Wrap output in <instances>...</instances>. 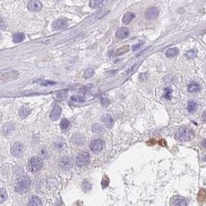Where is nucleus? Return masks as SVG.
Listing matches in <instances>:
<instances>
[{
	"instance_id": "nucleus-10",
	"label": "nucleus",
	"mask_w": 206,
	"mask_h": 206,
	"mask_svg": "<svg viewBox=\"0 0 206 206\" xmlns=\"http://www.w3.org/2000/svg\"><path fill=\"white\" fill-rule=\"evenodd\" d=\"M159 15V10L157 7H151L146 10V13H145V17L147 20H154L157 18Z\"/></svg>"
},
{
	"instance_id": "nucleus-4",
	"label": "nucleus",
	"mask_w": 206,
	"mask_h": 206,
	"mask_svg": "<svg viewBox=\"0 0 206 206\" xmlns=\"http://www.w3.org/2000/svg\"><path fill=\"white\" fill-rule=\"evenodd\" d=\"M89 154L87 152H82L76 157L75 163L78 167H84L89 163Z\"/></svg>"
},
{
	"instance_id": "nucleus-13",
	"label": "nucleus",
	"mask_w": 206,
	"mask_h": 206,
	"mask_svg": "<svg viewBox=\"0 0 206 206\" xmlns=\"http://www.w3.org/2000/svg\"><path fill=\"white\" fill-rule=\"evenodd\" d=\"M61 112H62L61 108H60L59 105H55L54 108H53L52 111H51L50 117H51V119L54 120V121L57 120L59 118H60V115H61Z\"/></svg>"
},
{
	"instance_id": "nucleus-8",
	"label": "nucleus",
	"mask_w": 206,
	"mask_h": 206,
	"mask_svg": "<svg viewBox=\"0 0 206 206\" xmlns=\"http://www.w3.org/2000/svg\"><path fill=\"white\" fill-rule=\"evenodd\" d=\"M170 206H188L187 200L181 196H174L171 199Z\"/></svg>"
},
{
	"instance_id": "nucleus-29",
	"label": "nucleus",
	"mask_w": 206,
	"mask_h": 206,
	"mask_svg": "<svg viewBox=\"0 0 206 206\" xmlns=\"http://www.w3.org/2000/svg\"><path fill=\"white\" fill-rule=\"evenodd\" d=\"M7 199V193L3 188H0V202H3Z\"/></svg>"
},
{
	"instance_id": "nucleus-9",
	"label": "nucleus",
	"mask_w": 206,
	"mask_h": 206,
	"mask_svg": "<svg viewBox=\"0 0 206 206\" xmlns=\"http://www.w3.org/2000/svg\"><path fill=\"white\" fill-rule=\"evenodd\" d=\"M68 26V20L65 18H60L53 23V27L55 29L60 30L66 28Z\"/></svg>"
},
{
	"instance_id": "nucleus-31",
	"label": "nucleus",
	"mask_w": 206,
	"mask_h": 206,
	"mask_svg": "<svg viewBox=\"0 0 206 206\" xmlns=\"http://www.w3.org/2000/svg\"><path fill=\"white\" fill-rule=\"evenodd\" d=\"M93 73H94V71H93L92 69H91V68H88V69H86L85 71L84 77H85V78H91L92 76L93 75Z\"/></svg>"
},
{
	"instance_id": "nucleus-2",
	"label": "nucleus",
	"mask_w": 206,
	"mask_h": 206,
	"mask_svg": "<svg viewBox=\"0 0 206 206\" xmlns=\"http://www.w3.org/2000/svg\"><path fill=\"white\" fill-rule=\"evenodd\" d=\"M30 187V181L27 177H22L17 181L15 189L19 193H26Z\"/></svg>"
},
{
	"instance_id": "nucleus-26",
	"label": "nucleus",
	"mask_w": 206,
	"mask_h": 206,
	"mask_svg": "<svg viewBox=\"0 0 206 206\" xmlns=\"http://www.w3.org/2000/svg\"><path fill=\"white\" fill-rule=\"evenodd\" d=\"M129 51V46L126 45V46H123L122 47L119 48L116 51H115V56H119L122 54H124L127 53Z\"/></svg>"
},
{
	"instance_id": "nucleus-20",
	"label": "nucleus",
	"mask_w": 206,
	"mask_h": 206,
	"mask_svg": "<svg viewBox=\"0 0 206 206\" xmlns=\"http://www.w3.org/2000/svg\"><path fill=\"white\" fill-rule=\"evenodd\" d=\"M188 92L190 93H197L199 92H200L201 90V86L196 82H193V83H191L189 85H188Z\"/></svg>"
},
{
	"instance_id": "nucleus-23",
	"label": "nucleus",
	"mask_w": 206,
	"mask_h": 206,
	"mask_svg": "<svg viewBox=\"0 0 206 206\" xmlns=\"http://www.w3.org/2000/svg\"><path fill=\"white\" fill-rule=\"evenodd\" d=\"M92 131L96 134H102L105 132V129L102 125L97 123L92 126Z\"/></svg>"
},
{
	"instance_id": "nucleus-16",
	"label": "nucleus",
	"mask_w": 206,
	"mask_h": 206,
	"mask_svg": "<svg viewBox=\"0 0 206 206\" xmlns=\"http://www.w3.org/2000/svg\"><path fill=\"white\" fill-rule=\"evenodd\" d=\"M198 107H199L198 102L194 100H191L188 103V107H187V109H188V111L189 113H194V112H195L196 111H197Z\"/></svg>"
},
{
	"instance_id": "nucleus-21",
	"label": "nucleus",
	"mask_w": 206,
	"mask_h": 206,
	"mask_svg": "<svg viewBox=\"0 0 206 206\" xmlns=\"http://www.w3.org/2000/svg\"><path fill=\"white\" fill-rule=\"evenodd\" d=\"M105 2V0H90L89 6L92 9H98L102 7Z\"/></svg>"
},
{
	"instance_id": "nucleus-15",
	"label": "nucleus",
	"mask_w": 206,
	"mask_h": 206,
	"mask_svg": "<svg viewBox=\"0 0 206 206\" xmlns=\"http://www.w3.org/2000/svg\"><path fill=\"white\" fill-rule=\"evenodd\" d=\"M129 30L127 28L125 27H121L117 30L116 34H115V37L119 39H125L126 37H129Z\"/></svg>"
},
{
	"instance_id": "nucleus-36",
	"label": "nucleus",
	"mask_w": 206,
	"mask_h": 206,
	"mask_svg": "<svg viewBox=\"0 0 206 206\" xmlns=\"http://www.w3.org/2000/svg\"><path fill=\"white\" fill-rule=\"evenodd\" d=\"M201 162H202V163H204L206 164V152L203 153L201 156Z\"/></svg>"
},
{
	"instance_id": "nucleus-12",
	"label": "nucleus",
	"mask_w": 206,
	"mask_h": 206,
	"mask_svg": "<svg viewBox=\"0 0 206 206\" xmlns=\"http://www.w3.org/2000/svg\"><path fill=\"white\" fill-rule=\"evenodd\" d=\"M72 160L71 158H70L69 157H65L60 160V167L62 170H67L71 169V167H72Z\"/></svg>"
},
{
	"instance_id": "nucleus-32",
	"label": "nucleus",
	"mask_w": 206,
	"mask_h": 206,
	"mask_svg": "<svg viewBox=\"0 0 206 206\" xmlns=\"http://www.w3.org/2000/svg\"><path fill=\"white\" fill-rule=\"evenodd\" d=\"M39 154H40V158L45 159L47 157L48 153L45 149H41V150H40V153H39Z\"/></svg>"
},
{
	"instance_id": "nucleus-37",
	"label": "nucleus",
	"mask_w": 206,
	"mask_h": 206,
	"mask_svg": "<svg viewBox=\"0 0 206 206\" xmlns=\"http://www.w3.org/2000/svg\"><path fill=\"white\" fill-rule=\"evenodd\" d=\"M6 23H5L4 21L0 18V29H6Z\"/></svg>"
},
{
	"instance_id": "nucleus-11",
	"label": "nucleus",
	"mask_w": 206,
	"mask_h": 206,
	"mask_svg": "<svg viewBox=\"0 0 206 206\" xmlns=\"http://www.w3.org/2000/svg\"><path fill=\"white\" fill-rule=\"evenodd\" d=\"M28 9L33 12H40L42 9V3L39 0H31L28 3Z\"/></svg>"
},
{
	"instance_id": "nucleus-7",
	"label": "nucleus",
	"mask_w": 206,
	"mask_h": 206,
	"mask_svg": "<svg viewBox=\"0 0 206 206\" xmlns=\"http://www.w3.org/2000/svg\"><path fill=\"white\" fill-rule=\"evenodd\" d=\"M23 146L20 143H14L13 146L11 148V153L14 157H20L23 154Z\"/></svg>"
},
{
	"instance_id": "nucleus-19",
	"label": "nucleus",
	"mask_w": 206,
	"mask_h": 206,
	"mask_svg": "<svg viewBox=\"0 0 206 206\" xmlns=\"http://www.w3.org/2000/svg\"><path fill=\"white\" fill-rule=\"evenodd\" d=\"M12 130H13V126L11 123H7V124L4 125L2 129V132L5 137H8L12 132Z\"/></svg>"
},
{
	"instance_id": "nucleus-1",
	"label": "nucleus",
	"mask_w": 206,
	"mask_h": 206,
	"mask_svg": "<svg viewBox=\"0 0 206 206\" xmlns=\"http://www.w3.org/2000/svg\"><path fill=\"white\" fill-rule=\"evenodd\" d=\"M195 132L188 126H181L175 133V138L180 142H188L194 139Z\"/></svg>"
},
{
	"instance_id": "nucleus-33",
	"label": "nucleus",
	"mask_w": 206,
	"mask_h": 206,
	"mask_svg": "<svg viewBox=\"0 0 206 206\" xmlns=\"http://www.w3.org/2000/svg\"><path fill=\"white\" fill-rule=\"evenodd\" d=\"M109 178H108L107 177H105L104 178H103L102 181V185L103 188H106V187L109 185Z\"/></svg>"
},
{
	"instance_id": "nucleus-14",
	"label": "nucleus",
	"mask_w": 206,
	"mask_h": 206,
	"mask_svg": "<svg viewBox=\"0 0 206 206\" xmlns=\"http://www.w3.org/2000/svg\"><path fill=\"white\" fill-rule=\"evenodd\" d=\"M102 121L107 128H112L114 125L113 118L109 114H105V115H102Z\"/></svg>"
},
{
	"instance_id": "nucleus-39",
	"label": "nucleus",
	"mask_w": 206,
	"mask_h": 206,
	"mask_svg": "<svg viewBox=\"0 0 206 206\" xmlns=\"http://www.w3.org/2000/svg\"><path fill=\"white\" fill-rule=\"evenodd\" d=\"M142 44H143V43H139V44L134 45V46L132 47V49H133V51H137V50L138 49V48L140 47V46H141Z\"/></svg>"
},
{
	"instance_id": "nucleus-22",
	"label": "nucleus",
	"mask_w": 206,
	"mask_h": 206,
	"mask_svg": "<svg viewBox=\"0 0 206 206\" xmlns=\"http://www.w3.org/2000/svg\"><path fill=\"white\" fill-rule=\"evenodd\" d=\"M25 38V35L22 33H18V34H16L13 35V37H12V40H13L14 43H21L22 41H23Z\"/></svg>"
},
{
	"instance_id": "nucleus-38",
	"label": "nucleus",
	"mask_w": 206,
	"mask_h": 206,
	"mask_svg": "<svg viewBox=\"0 0 206 206\" xmlns=\"http://www.w3.org/2000/svg\"><path fill=\"white\" fill-rule=\"evenodd\" d=\"M109 103H110V102H109V101L107 99H102V104L103 105H105V106L109 105Z\"/></svg>"
},
{
	"instance_id": "nucleus-18",
	"label": "nucleus",
	"mask_w": 206,
	"mask_h": 206,
	"mask_svg": "<svg viewBox=\"0 0 206 206\" xmlns=\"http://www.w3.org/2000/svg\"><path fill=\"white\" fill-rule=\"evenodd\" d=\"M135 18V14L131 12H127L124 14L123 18V22L125 24H129L133 19Z\"/></svg>"
},
{
	"instance_id": "nucleus-34",
	"label": "nucleus",
	"mask_w": 206,
	"mask_h": 206,
	"mask_svg": "<svg viewBox=\"0 0 206 206\" xmlns=\"http://www.w3.org/2000/svg\"><path fill=\"white\" fill-rule=\"evenodd\" d=\"M195 54H196V51H195L194 52V50H192V51H188V54H187L186 55L187 57H189V58H194V57H195Z\"/></svg>"
},
{
	"instance_id": "nucleus-17",
	"label": "nucleus",
	"mask_w": 206,
	"mask_h": 206,
	"mask_svg": "<svg viewBox=\"0 0 206 206\" xmlns=\"http://www.w3.org/2000/svg\"><path fill=\"white\" fill-rule=\"evenodd\" d=\"M30 113V109L29 107H28L27 105L22 106L21 108L19 110V115L21 117L22 119H24L26 117H27L29 115V114Z\"/></svg>"
},
{
	"instance_id": "nucleus-25",
	"label": "nucleus",
	"mask_w": 206,
	"mask_h": 206,
	"mask_svg": "<svg viewBox=\"0 0 206 206\" xmlns=\"http://www.w3.org/2000/svg\"><path fill=\"white\" fill-rule=\"evenodd\" d=\"M178 53H179V50L177 49V48L173 47V48H171V49L168 50V51H166V55H167V57H174V56L177 55Z\"/></svg>"
},
{
	"instance_id": "nucleus-27",
	"label": "nucleus",
	"mask_w": 206,
	"mask_h": 206,
	"mask_svg": "<svg viewBox=\"0 0 206 206\" xmlns=\"http://www.w3.org/2000/svg\"><path fill=\"white\" fill-rule=\"evenodd\" d=\"M69 127H70L69 121H68V119H62L61 122H60V129H61L63 131H66L67 129H69Z\"/></svg>"
},
{
	"instance_id": "nucleus-6",
	"label": "nucleus",
	"mask_w": 206,
	"mask_h": 206,
	"mask_svg": "<svg viewBox=\"0 0 206 206\" xmlns=\"http://www.w3.org/2000/svg\"><path fill=\"white\" fill-rule=\"evenodd\" d=\"M104 140H101V139H96V140H94L92 142L91 144H90V148L94 152H99L104 148Z\"/></svg>"
},
{
	"instance_id": "nucleus-28",
	"label": "nucleus",
	"mask_w": 206,
	"mask_h": 206,
	"mask_svg": "<svg viewBox=\"0 0 206 206\" xmlns=\"http://www.w3.org/2000/svg\"><path fill=\"white\" fill-rule=\"evenodd\" d=\"M206 198V191L205 189H202L199 193V195H198V199H199V202H202L205 201Z\"/></svg>"
},
{
	"instance_id": "nucleus-30",
	"label": "nucleus",
	"mask_w": 206,
	"mask_h": 206,
	"mask_svg": "<svg viewBox=\"0 0 206 206\" xmlns=\"http://www.w3.org/2000/svg\"><path fill=\"white\" fill-rule=\"evenodd\" d=\"M171 93H172V90L171 88H166L164 89V94H163V97L166 99L169 100L171 98Z\"/></svg>"
},
{
	"instance_id": "nucleus-40",
	"label": "nucleus",
	"mask_w": 206,
	"mask_h": 206,
	"mask_svg": "<svg viewBox=\"0 0 206 206\" xmlns=\"http://www.w3.org/2000/svg\"><path fill=\"white\" fill-rule=\"evenodd\" d=\"M201 146H202L203 148H205V149H206V139H204V140H202Z\"/></svg>"
},
{
	"instance_id": "nucleus-3",
	"label": "nucleus",
	"mask_w": 206,
	"mask_h": 206,
	"mask_svg": "<svg viewBox=\"0 0 206 206\" xmlns=\"http://www.w3.org/2000/svg\"><path fill=\"white\" fill-rule=\"evenodd\" d=\"M43 167V160L39 157H33L29 161V171L32 172H37L40 171Z\"/></svg>"
},
{
	"instance_id": "nucleus-35",
	"label": "nucleus",
	"mask_w": 206,
	"mask_h": 206,
	"mask_svg": "<svg viewBox=\"0 0 206 206\" xmlns=\"http://www.w3.org/2000/svg\"><path fill=\"white\" fill-rule=\"evenodd\" d=\"M41 84L43 85H54V84H56V83L54 82H51V81L45 80V81H43V82H42Z\"/></svg>"
},
{
	"instance_id": "nucleus-41",
	"label": "nucleus",
	"mask_w": 206,
	"mask_h": 206,
	"mask_svg": "<svg viewBox=\"0 0 206 206\" xmlns=\"http://www.w3.org/2000/svg\"><path fill=\"white\" fill-rule=\"evenodd\" d=\"M202 120H203V122H205V123H206V111H205V112H204L203 113H202Z\"/></svg>"
},
{
	"instance_id": "nucleus-5",
	"label": "nucleus",
	"mask_w": 206,
	"mask_h": 206,
	"mask_svg": "<svg viewBox=\"0 0 206 206\" xmlns=\"http://www.w3.org/2000/svg\"><path fill=\"white\" fill-rule=\"evenodd\" d=\"M19 76L18 71H0V81L12 80L16 78Z\"/></svg>"
},
{
	"instance_id": "nucleus-24",
	"label": "nucleus",
	"mask_w": 206,
	"mask_h": 206,
	"mask_svg": "<svg viewBox=\"0 0 206 206\" xmlns=\"http://www.w3.org/2000/svg\"><path fill=\"white\" fill-rule=\"evenodd\" d=\"M28 206H42V202L39 198L33 197L29 202Z\"/></svg>"
}]
</instances>
